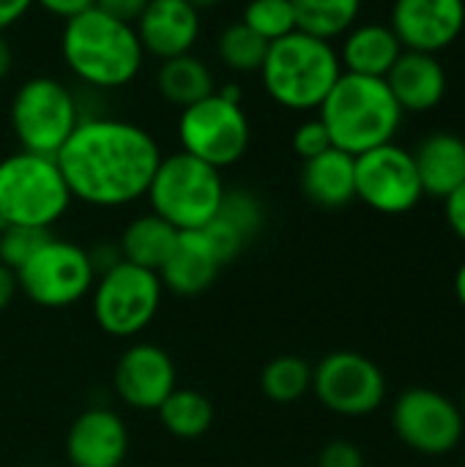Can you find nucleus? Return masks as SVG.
Returning <instances> with one entry per match:
<instances>
[{"mask_svg":"<svg viewBox=\"0 0 465 467\" xmlns=\"http://www.w3.org/2000/svg\"><path fill=\"white\" fill-rule=\"evenodd\" d=\"M422 192L447 200L460 183H465V140L452 131H433L419 140L411 150Z\"/></svg>","mask_w":465,"mask_h":467,"instance_id":"nucleus-20","label":"nucleus"},{"mask_svg":"<svg viewBox=\"0 0 465 467\" xmlns=\"http://www.w3.org/2000/svg\"><path fill=\"white\" fill-rule=\"evenodd\" d=\"M178 235L181 233L173 224H167L162 216L143 213V216L132 219L121 233V241H118L121 260L159 274L162 265L167 263V257L173 254Z\"/></svg>","mask_w":465,"mask_h":467,"instance_id":"nucleus-23","label":"nucleus"},{"mask_svg":"<svg viewBox=\"0 0 465 467\" xmlns=\"http://www.w3.org/2000/svg\"><path fill=\"white\" fill-rule=\"evenodd\" d=\"M33 5H36V0H0V33H5L11 25H16Z\"/></svg>","mask_w":465,"mask_h":467,"instance_id":"nucleus-37","label":"nucleus"},{"mask_svg":"<svg viewBox=\"0 0 465 467\" xmlns=\"http://www.w3.org/2000/svg\"><path fill=\"white\" fill-rule=\"evenodd\" d=\"M156 90L167 104L184 109V107L211 96L217 90V79H214L211 66L203 57L189 52V55L170 57V60H159Z\"/></svg>","mask_w":465,"mask_h":467,"instance_id":"nucleus-24","label":"nucleus"},{"mask_svg":"<svg viewBox=\"0 0 465 467\" xmlns=\"http://www.w3.org/2000/svg\"><path fill=\"white\" fill-rule=\"evenodd\" d=\"M269 52V41L249 30L241 19L222 27L217 36V57L227 71L236 74H258Z\"/></svg>","mask_w":465,"mask_h":467,"instance_id":"nucleus-28","label":"nucleus"},{"mask_svg":"<svg viewBox=\"0 0 465 467\" xmlns=\"http://www.w3.org/2000/svg\"><path fill=\"white\" fill-rule=\"evenodd\" d=\"M145 5H148V0H96L99 11H104L121 22H129V25H134L140 19Z\"/></svg>","mask_w":465,"mask_h":467,"instance_id":"nucleus-35","label":"nucleus"},{"mask_svg":"<svg viewBox=\"0 0 465 467\" xmlns=\"http://www.w3.org/2000/svg\"><path fill=\"white\" fill-rule=\"evenodd\" d=\"M301 192L304 197L326 211L345 208L356 200V156L329 148L315 159L301 164Z\"/></svg>","mask_w":465,"mask_h":467,"instance_id":"nucleus-22","label":"nucleus"},{"mask_svg":"<svg viewBox=\"0 0 465 467\" xmlns=\"http://www.w3.org/2000/svg\"><path fill=\"white\" fill-rule=\"evenodd\" d=\"M11 66H14V49L5 41V36L0 33V82L11 74Z\"/></svg>","mask_w":465,"mask_h":467,"instance_id":"nucleus-39","label":"nucleus"},{"mask_svg":"<svg viewBox=\"0 0 465 467\" xmlns=\"http://www.w3.org/2000/svg\"><path fill=\"white\" fill-rule=\"evenodd\" d=\"M36 5L38 8H44L47 14H52V16H58V19H74V16H79L82 11H88V8H93L96 5V0H36Z\"/></svg>","mask_w":465,"mask_h":467,"instance_id":"nucleus-36","label":"nucleus"},{"mask_svg":"<svg viewBox=\"0 0 465 467\" xmlns=\"http://www.w3.org/2000/svg\"><path fill=\"white\" fill-rule=\"evenodd\" d=\"M71 200L121 208L145 197L162 161L153 134L132 120L85 115L55 153Z\"/></svg>","mask_w":465,"mask_h":467,"instance_id":"nucleus-1","label":"nucleus"},{"mask_svg":"<svg viewBox=\"0 0 465 467\" xmlns=\"http://www.w3.org/2000/svg\"><path fill=\"white\" fill-rule=\"evenodd\" d=\"M222 172L184 150L162 156L153 181L145 192L151 213L162 216L178 233L206 227L225 197Z\"/></svg>","mask_w":465,"mask_h":467,"instance_id":"nucleus-6","label":"nucleus"},{"mask_svg":"<svg viewBox=\"0 0 465 467\" xmlns=\"http://www.w3.org/2000/svg\"><path fill=\"white\" fill-rule=\"evenodd\" d=\"M197 11H206V8H214V5H219L222 0H189Z\"/></svg>","mask_w":465,"mask_h":467,"instance_id":"nucleus-41","label":"nucleus"},{"mask_svg":"<svg viewBox=\"0 0 465 467\" xmlns=\"http://www.w3.org/2000/svg\"><path fill=\"white\" fill-rule=\"evenodd\" d=\"M19 293V282H16V274L11 268H5L0 263V312H5L14 301V296Z\"/></svg>","mask_w":465,"mask_h":467,"instance_id":"nucleus-38","label":"nucleus"},{"mask_svg":"<svg viewBox=\"0 0 465 467\" xmlns=\"http://www.w3.org/2000/svg\"><path fill=\"white\" fill-rule=\"evenodd\" d=\"M258 74L274 104L291 112H315L340 79L343 63L332 41L293 30L269 44Z\"/></svg>","mask_w":465,"mask_h":467,"instance_id":"nucleus-4","label":"nucleus"},{"mask_svg":"<svg viewBox=\"0 0 465 467\" xmlns=\"http://www.w3.org/2000/svg\"><path fill=\"white\" fill-rule=\"evenodd\" d=\"M222 271V263L206 244L200 230H189L178 235V244L167 263L159 271L162 287L181 296V298H195L206 293Z\"/></svg>","mask_w":465,"mask_h":467,"instance_id":"nucleus-19","label":"nucleus"},{"mask_svg":"<svg viewBox=\"0 0 465 467\" xmlns=\"http://www.w3.org/2000/svg\"><path fill=\"white\" fill-rule=\"evenodd\" d=\"M384 79L400 109L414 115L433 112L447 99V88H449V77L439 55L414 52V49H403V55L397 57V63L389 68Z\"/></svg>","mask_w":465,"mask_h":467,"instance_id":"nucleus-18","label":"nucleus"},{"mask_svg":"<svg viewBox=\"0 0 465 467\" xmlns=\"http://www.w3.org/2000/svg\"><path fill=\"white\" fill-rule=\"evenodd\" d=\"M175 364L167 350L151 342H137L115 364L112 386L123 405L134 410H159V405L178 389Z\"/></svg>","mask_w":465,"mask_h":467,"instance_id":"nucleus-15","label":"nucleus"},{"mask_svg":"<svg viewBox=\"0 0 465 467\" xmlns=\"http://www.w3.org/2000/svg\"><path fill=\"white\" fill-rule=\"evenodd\" d=\"M252 126L244 104L222 99L217 90L178 115V142L181 150L217 167H233L249 150Z\"/></svg>","mask_w":465,"mask_h":467,"instance_id":"nucleus-8","label":"nucleus"},{"mask_svg":"<svg viewBox=\"0 0 465 467\" xmlns=\"http://www.w3.org/2000/svg\"><path fill=\"white\" fill-rule=\"evenodd\" d=\"M82 120L77 93L58 77H30L11 99V129L22 150L55 156Z\"/></svg>","mask_w":465,"mask_h":467,"instance_id":"nucleus-7","label":"nucleus"},{"mask_svg":"<svg viewBox=\"0 0 465 467\" xmlns=\"http://www.w3.org/2000/svg\"><path fill=\"white\" fill-rule=\"evenodd\" d=\"M241 22L269 44L296 30V14L291 0H247Z\"/></svg>","mask_w":465,"mask_h":467,"instance_id":"nucleus-29","label":"nucleus"},{"mask_svg":"<svg viewBox=\"0 0 465 467\" xmlns=\"http://www.w3.org/2000/svg\"><path fill=\"white\" fill-rule=\"evenodd\" d=\"M137 38L145 55L170 60L189 55L200 41V11L189 0H148L145 11L134 22Z\"/></svg>","mask_w":465,"mask_h":467,"instance_id":"nucleus-16","label":"nucleus"},{"mask_svg":"<svg viewBox=\"0 0 465 467\" xmlns=\"http://www.w3.org/2000/svg\"><path fill=\"white\" fill-rule=\"evenodd\" d=\"M162 293L159 274L121 260L96 276L93 317L110 337H137L153 323L162 306Z\"/></svg>","mask_w":465,"mask_h":467,"instance_id":"nucleus-9","label":"nucleus"},{"mask_svg":"<svg viewBox=\"0 0 465 467\" xmlns=\"http://www.w3.org/2000/svg\"><path fill=\"white\" fill-rule=\"evenodd\" d=\"M392 427L403 446L425 457H444L460 446L465 416L458 402L436 389H408L392 405Z\"/></svg>","mask_w":465,"mask_h":467,"instance_id":"nucleus-12","label":"nucleus"},{"mask_svg":"<svg viewBox=\"0 0 465 467\" xmlns=\"http://www.w3.org/2000/svg\"><path fill=\"white\" fill-rule=\"evenodd\" d=\"M343 71L384 79L403 55V44L389 22H356L337 49Z\"/></svg>","mask_w":465,"mask_h":467,"instance_id":"nucleus-21","label":"nucleus"},{"mask_svg":"<svg viewBox=\"0 0 465 467\" xmlns=\"http://www.w3.org/2000/svg\"><path fill=\"white\" fill-rule=\"evenodd\" d=\"M296 14V30L334 41L343 38L362 16L365 0H291Z\"/></svg>","mask_w":465,"mask_h":467,"instance_id":"nucleus-25","label":"nucleus"},{"mask_svg":"<svg viewBox=\"0 0 465 467\" xmlns=\"http://www.w3.org/2000/svg\"><path fill=\"white\" fill-rule=\"evenodd\" d=\"M452 287H455V296H458V301H460V306L465 309V263L455 271V282H452Z\"/></svg>","mask_w":465,"mask_h":467,"instance_id":"nucleus-40","label":"nucleus"},{"mask_svg":"<svg viewBox=\"0 0 465 467\" xmlns=\"http://www.w3.org/2000/svg\"><path fill=\"white\" fill-rule=\"evenodd\" d=\"M291 145H293V150H296V156H299L301 161L315 159V156H321L323 150L334 148V145H332V137H329V131H326V126H323V120H321L318 115H315V118H307V120H301V123L296 126Z\"/></svg>","mask_w":465,"mask_h":467,"instance_id":"nucleus-32","label":"nucleus"},{"mask_svg":"<svg viewBox=\"0 0 465 467\" xmlns=\"http://www.w3.org/2000/svg\"><path fill=\"white\" fill-rule=\"evenodd\" d=\"M217 216L225 224H230L249 244L260 233L266 213H263V202L249 189H225V197H222Z\"/></svg>","mask_w":465,"mask_h":467,"instance_id":"nucleus-30","label":"nucleus"},{"mask_svg":"<svg viewBox=\"0 0 465 467\" xmlns=\"http://www.w3.org/2000/svg\"><path fill=\"white\" fill-rule=\"evenodd\" d=\"M71 205L55 156L16 150L0 161V227L49 230Z\"/></svg>","mask_w":465,"mask_h":467,"instance_id":"nucleus-5","label":"nucleus"},{"mask_svg":"<svg viewBox=\"0 0 465 467\" xmlns=\"http://www.w3.org/2000/svg\"><path fill=\"white\" fill-rule=\"evenodd\" d=\"M162 427L181 441H195L206 435L214 424V405L206 394L195 389H175L162 405H159Z\"/></svg>","mask_w":465,"mask_h":467,"instance_id":"nucleus-26","label":"nucleus"},{"mask_svg":"<svg viewBox=\"0 0 465 467\" xmlns=\"http://www.w3.org/2000/svg\"><path fill=\"white\" fill-rule=\"evenodd\" d=\"M312 394L337 416H370L386 400V375L365 353L337 350L312 367Z\"/></svg>","mask_w":465,"mask_h":467,"instance_id":"nucleus-11","label":"nucleus"},{"mask_svg":"<svg viewBox=\"0 0 465 467\" xmlns=\"http://www.w3.org/2000/svg\"><path fill=\"white\" fill-rule=\"evenodd\" d=\"M425 197L422 181L408 148L386 142L356 156V200L384 216H400Z\"/></svg>","mask_w":465,"mask_h":467,"instance_id":"nucleus-13","label":"nucleus"},{"mask_svg":"<svg viewBox=\"0 0 465 467\" xmlns=\"http://www.w3.org/2000/svg\"><path fill=\"white\" fill-rule=\"evenodd\" d=\"M260 391L274 405H293L312 391V367L301 356H277L260 372Z\"/></svg>","mask_w":465,"mask_h":467,"instance_id":"nucleus-27","label":"nucleus"},{"mask_svg":"<svg viewBox=\"0 0 465 467\" xmlns=\"http://www.w3.org/2000/svg\"><path fill=\"white\" fill-rule=\"evenodd\" d=\"M403 115L406 112L395 101L386 79L348 71L340 74L318 107V118L323 120L332 145L351 156H362L373 148L395 142Z\"/></svg>","mask_w":465,"mask_h":467,"instance_id":"nucleus-3","label":"nucleus"},{"mask_svg":"<svg viewBox=\"0 0 465 467\" xmlns=\"http://www.w3.org/2000/svg\"><path fill=\"white\" fill-rule=\"evenodd\" d=\"M460 410H463V416H465V391H463V405H460Z\"/></svg>","mask_w":465,"mask_h":467,"instance_id":"nucleus-42","label":"nucleus"},{"mask_svg":"<svg viewBox=\"0 0 465 467\" xmlns=\"http://www.w3.org/2000/svg\"><path fill=\"white\" fill-rule=\"evenodd\" d=\"M463 467H465V462H463Z\"/></svg>","mask_w":465,"mask_h":467,"instance_id":"nucleus-43","label":"nucleus"},{"mask_svg":"<svg viewBox=\"0 0 465 467\" xmlns=\"http://www.w3.org/2000/svg\"><path fill=\"white\" fill-rule=\"evenodd\" d=\"M49 238L52 233L38 227H0V263L16 274Z\"/></svg>","mask_w":465,"mask_h":467,"instance_id":"nucleus-31","label":"nucleus"},{"mask_svg":"<svg viewBox=\"0 0 465 467\" xmlns=\"http://www.w3.org/2000/svg\"><path fill=\"white\" fill-rule=\"evenodd\" d=\"M129 454V430L110 408L82 410L66 435L71 467H121Z\"/></svg>","mask_w":465,"mask_h":467,"instance_id":"nucleus-17","label":"nucleus"},{"mask_svg":"<svg viewBox=\"0 0 465 467\" xmlns=\"http://www.w3.org/2000/svg\"><path fill=\"white\" fill-rule=\"evenodd\" d=\"M444 216L449 230L465 244V183H460L447 200H444Z\"/></svg>","mask_w":465,"mask_h":467,"instance_id":"nucleus-34","label":"nucleus"},{"mask_svg":"<svg viewBox=\"0 0 465 467\" xmlns=\"http://www.w3.org/2000/svg\"><path fill=\"white\" fill-rule=\"evenodd\" d=\"M19 290L38 306L63 309L82 301L96 285V268L90 263L88 249L49 238L19 271H16Z\"/></svg>","mask_w":465,"mask_h":467,"instance_id":"nucleus-10","label":"nucleus"},{"mask_svg":"<svg viewBox=\"0 0 465 467\" xmlns=\"http://www.w3.org/2000/svg\"><path fill=\"white\" fill-rule=\"evenodd\" d=\"M318 467H365V454L354 441H332L321 449Z\"/></svg>","mask_w":465,"mask_h":467,"instance_id":"nucleus-33","label":"nucleus"},{"mask_svg":"<svg viewBox=\"0 0 465 467\" xmlns=\"http://www.w3.org/2000/svg\"><path fill=\"white\" fill-rule=\"evenodd\" d=\"M60 55L69 71L90 90H118L137 79L145 63L134 25L96 5L63 22Z\"/></svg>","mask_w":465,"mask_h":467,"instance_id":"nucleus-2","label":"nucleus"},{"mask_svg":"<svg viewBox=\"0 0 465 467\" xmlns=\"http://www.w3.org/2000/svg\"><path fill=\"white\" fill-rule=\"evenodd\" d=\"M389 27L403 49L439 55L463 33L465 0H395Z\"/></svg>","mask_w":465,"mask_h":467,"instance_id":"nucleus-14","label":"nucleus"}]
</instances>
